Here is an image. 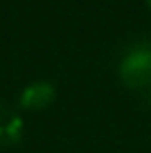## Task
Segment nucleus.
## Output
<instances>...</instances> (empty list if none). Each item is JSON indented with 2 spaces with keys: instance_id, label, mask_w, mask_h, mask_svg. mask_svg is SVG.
I'll use <instances>...</instances> for the list:
<instances>
[{
  "instance_id": "1",
  "label": "nucleus",
  "mask_w": 151,
  "mask_h": 153,
  "mask_svg": "<svg viewBox=\"0 0 151 153\" xmlns=\"http://www.w3.org/2000/svg\"><path fill=\"white\" fill-rule=\"evenodd\" d=\"M118 78L129 89H144L151 84V42H136L118 62Z\"/></svg>"
},
{
  "instance_id": "2",
  "label": "nucleus",
  "mask_w": 151,
  "mask_h": 153,
  "mask_svg": "<svg viewBox=\"0 0 151 153\" xmlns=\"http://www.w3.org/2000/svg\"><path fill=\"white\" fill-rule=\"evenodd\" d=\"M54 96H56L54 84H49L45 80H38V82L29 84L22 91V100H20V102H22L25 109H45L47 104L54 102Z\"/></svg>"
},
{
  "instance_id": "3",
  "label": "nucleus",
  "mask_w": 151,
  "mask_h": 153,
  "mask_svg": "<svg viewBox=\"0 0 151 153\" xmlns=\"http://www.w3.org/2000/svg\"><path fill=\"white\" fill-rule=\"evenodd\" d=\"M144 2H147V7H149V9H151V0H144Z\"/></svg>"
}]
</instances>
